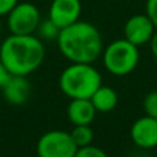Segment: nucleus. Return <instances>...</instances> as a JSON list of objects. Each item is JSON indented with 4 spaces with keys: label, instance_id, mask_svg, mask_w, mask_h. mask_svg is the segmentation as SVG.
I'll return each mask as SVG.
<instances>
[{
    "label": "nucleus",
    "instance_id": "a211bd4d",
    "mask_svg": "<svg viewBox=\"0 0 157 157\" xmlns=\"http://www.w3.org/2000/svg\"><path fill=\"white\" fill-rule=\"evenodd\" d=\"M18 3V0H0V17L7 15Z\"/></svg>",
    "mask_w": 157,
    "mask_h": 157
},
{
    "label": "nucleus",
    "instance_id": "7ed1b4c3",
    "mask_svg": "<svg viewBox=\"0 0 157 157\" xmlns=\"http://www.w3.org/2000/svg\"><path fill=\"white\" fill-rule=\"evenodd\" d=\"M102 86V76L92 63L71 62L59 76V88L71 99H90Z\"/></svg>",
    "mask_w": 157,
    "mask_h": 157
},
{
    "label": "nucleus",
    "instance_id": "6ab92c4d",
    "mask_svg": "<svg viewBox=\"0 0 157 157\" xmlns=\"http://www.w3.org/2000/svg\"><path fill=\"white\" fill-rule=\"evenodd\" d=\"M11 77V73L7 71V68L4 66V63L0 59V88L4 87V84L8 81V78Z\"/></svg>",
    "mask_w": 157,
    "mask_h": 157
},
{
    "label": "nucleus",
    "instance_id": "0eeeda50",
    "mask_svg": "<svg viewBox=\"0 0 157 157\" xmlns=\"http://www.w3.org/2000/svg\"><path fill=\"white\" fill-rule=\"evenodd\" d=\"M155 32L156 26L146 14H135L130 17L124 25V39L136 47L149 44Z\"/></svg>",
    "mask_w": 157,
    "mask_h": 157
},
{
    "label": "nucleus",
    "instance_id": "39448f33",
    "mask_svg": "<svg viewBox=\"0 0 157 157\" xmlns=\"http://www.w3.org/2000/svg\"><path fill=\"white\" fill-rule=\"evenodd\" d=\"M77 149L71 132L62 130L44 132L36 145L39 157H75Z\"/></svg>",
    "mask_w": 157,
    "mask_h": 157
},
{
    "label": "nucleus",
    "instance_id": "20e7f679",
    "mask_svg": "<svg viewBox=\"0 0 157 157\" xmlns=\"http://www.w3.org/2000/svg\"><path fill=\"white\" fill-rule=\"evenodd\" d=\"M102 62L109 73L114 76H127L138 66V47L125 39H117L103 48Z\"/></svg>",
    "mask_w": 157,
    "mask_h": 157
},
{
    "label": "nucleus",
    "instance_id": "4468645a",
    "mask_svg": "<svg viewBox=\"0 0 157 157\" xmlns=\"http://www.w3.org/2000/svg\"><path fill=\"white\" fill-rule=\"evenodd\" d=\"M36 32H37L39 36H40L41 39H44V40H57L61 29L51 21V19L47 18V19H44V21L41 19Z\"/></svg>",
    "mask_w": 157,
    "mask_h": 157
},
{
    "label": "nucleus",
    "instance_id": "f03ea898",
    "mask_svg": "<svg viewBox=\"0 0 157 157\" xmlns=\"http://www.w3.org/2000/svg\"><path fill=\"white\" fill-rule=\"evenodd\" d=\"M44 58V44L35 35H10L0 46V59L14 76H29Z\"/></svg>",
    "mask_w": 157,
    "mask_h": 157
},
{
    "label": "nucleus",
    "instance_id": "1a4fd4ad",
    "mask_svg": "<svg viewBox=\"0 0 157 157\" xmlns=\"http://www.w3.org/2000/svg\"><path fill=\"white\" fill-rule=\"evenodd\" d=\"M81 14L80 0H52L50 4L48 18L59 29L78 21Z\"/></svg>",
    "mask_w": 157,
    "mask_h": 157
},
{
    "label": "nucleus",
    "instance_id": "ddd939ff",
    "mask_svg": "<svg viewBox=\"0 0 157 157\" xmlns=\"http://www.w3.org/2000/svg\"><path fill=\"white\" fill-rule=\"evenodd\" d=\"M71 135L73 138L77 147H83L87 145H91L94 141V131L88 124L86 125H75V128L71 131Z\"/></svg>",
    "mask_w": 157,
    "mask_h": 157
},
{
    "label": "nucleus",
    "instance_id": "9b49d317",
    "mask_svg": "<svg viewBox=\"0 0 157 157\" xmlns=\"http://www.w3.org/2000/svg\"><path fill=\"white\" fill-rule=\"evenodd\" d=\"M97 109L94 108L91 99H71L66 108V116L73 125L91 124L97 116Z\"/></svg>",
    "mask_w": 157,
    "mask_h": 157
},
{
    "label": "nucleus",
    "instance_id": "423d86ee",
    "mask_svg": "<svg viewBox=\"0 0 157 157\" xmlns=\"http://www.w3.org/2000/svg\"><path fill=\"white\" fill-rule=\"evenodd\" d=\"M41 21L39 8L33 3H18L7 14V28L11 35H35Z\"/></svg>",
    "mask_w": 157,
    "mask_h": 157
},
{
    "label": "nucleus",
    "instance_id": "f3484780",
    "mask_svg": "<svg viewBox=\"0 0 157 157\" xmlns=\"http://www.w3.org/2000/svg\"><path fill=\"white\" fill-rule=\"evenodd\" d=\"M146 14L157 29V0H146Z\"/></svg>",
    "mask_w": 157,
    "mask_h": 157
},
{
    "label": "nucleus",
    "instance_id": "f8f14e48",
    "mask_svg": "<svg viewBox=\"0 0 157 157\" xmlns=\"http://www.w3.org/2000/svg\"><path fill=\"white\" fill-rule=\"evenodd\" d=\"M90 99H91L94 108L97 109V112H101V113L112 112L117 106V102H119L117 92L112 87L108 86L98 87L97 91L91 95Z\"/></svg>",
    "mask_w": 157,
    "mask_h": 157
},
{
    "label": "nucleus",
    "instance_id": "f257e3e1",
    "mask_svg": "<svg viewBox=\"0 0 157 157\" xmlns=\"http://www.w3.org/2000/svg\"><path fill=\"white\" fill-rule=\"evenodd\" d=\"M61 54L71 62L94 63L102 55V36L97 26L86 21L62 28L57 37Z\"/></svg>",
    "mask_w": 157,
    "mask_h": 157
},
{
    "label": "nucleus",
    "instance_id": "412c9836",
    "mask_svg": "<svg viewBox=\"0 0 157 157\" xmlns=\"http://www.w3.org/2000/svg\"><path fill=\"white\" fill-rule=\"evenodd\" d=\"M0 33H2V22H0Z\"/></svg>",
    "mask_w": 157,
    "mask_h": 157
},
{
    "label": "nucleus",
    "instance_id": "2eb2a0df",
    "mask_svg": "<svg viewBox=\"0 0 157 157\" xmlns=\"http://www.w3.org/2000/svg\"><path fill=\"white\" fill-rule=\"evenodd\" d=\"M144 110L147 116L157 119V90L150 91L144 99Z\"/></svg>",
    "mask_w": 157,
    "mask_h": 157
},
{
    "label": "nucleus",
    "instance_id": "aec40b11",
    "mask_svg": "<svg viewBox=\"0 0 157 157\" xmlns=\"http://www.w3.org/2000/svg\"><path fill=\"white\" fill-rule=\"evenodd\" d=\"M149 46H150V51H152L153 57L157 58V29H156L155 35L152 36V39H150Z\"/></svg>",
    "mask_w": 157,
    "mask_h": 157
},
{
    "label": "nucleus",
    "instance_id": "9d476101",
    "mask_svg": "<svg viewBox=\"0 0 157 157\" xmlns=\"http://www.w3.org/2000/svg\"><path fill=\"white\" fill-rule=\"evenodd\" d=\"M2 91L6 102H8L13 106H21L29 98L30 86L26 76H14V75H11V77L4 84Z\"/></svg>",
    "mask_w": 157,
    "mask_h": 157
},
{
    "label": "nucleus",
    "instance_id": "6e6552de",
    "mask_svg": "<svg viewBox=\"0 0 157 157\" xmlns=\"http://www.w3.org/2000/svg\"><path fill=\"white\" fill-rule=\"evenodd\" d=\"M130 136L134 145L141 149H153L157 146V119L150 116L139 117L132 123Z\"/></svg>",
    "mask_w": 157,
    "mask_h": 157
},
{
    "label": "nucleus",
    "instance_id": "dca6fc26",
    "mask_svg": "<svg viewBox=\"0 0 157 157\" xmlns=\"http://www.w3.org/2000/svg\"><path fill=\"white\" fill-rule=\"evenodd\" d=\"M75 157H108L105 153V150H102L101 147L94 146V145H87V146L78 147Z\"/></svg>",
    "mask_w": 157,
    "mask_h": 157
}]
</instances>
